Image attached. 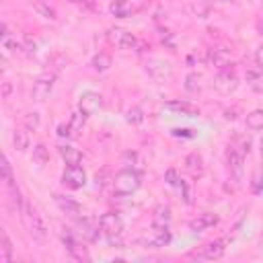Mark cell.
I'll use <instances>...</instances> for the list:
<instances>
[{"label":"cell","mask_w":263,"mask_h":263,"mask_svg":"<svg viewBox=\"0 0 263 263\" xmlns=\"http://www.w3.org/2000/svg\"><path fill=\"white\" fill-rule=\"evenodd\" d=\"M78 234L82 236V238H86V240H95L97 236H99V228L97 226H92L86 218H78Z\"/></svg>","instance_id":"603a6c76"},{"label":"cell","mask_w":263,"mask_h":263,"mask_svg":"<svg viewBox=\"0 0 263 263\" xmlns=\"http://www.w3.org/2000/svg\"><path fill=\"white\" fill-rule=\"evenodd\" d=\"M261 160H263V140H261Z\"/></svg>","instance_id":"c3c4849f"},{"label":"cell","mask_w":263,"mask_h":263,"mask_svg":"<svg viewBox=\"0 0 263 263\" xmlns=\"http://www.w3.org/2000/svg\"><path fill=\"white\" fill-rule=\"evenodd\" d=\"M210 60H212L214 66L220 70V68H224V66L228 64V53H226L224 49H214V51L210 53Z\"/></svg>","instance_id":"1f68e13d"},{"label":"cell","mask_w":263,"mask_h":263,"mask_svg":"<svg viewBox=\"0 0 263 263\" xmlns=\"http://www.w3.org/2000/svg\"><path fill=\"white\" fill-rule=\"evenodd\" d=\"M255 62H257V66L263 70V45L257 47V51H255Z\"/></svg>","instance_id":"7bdbcfd3"},{"label":"cell","mask_w":263,"mask_h":263,"mask_svg":"<svg viewBox=\"0 0 263 263\" xmlns=\"http://www.w3.org/2000/svg\"><path fill=\"white\" fill-rule=\"evenodd\" d=\"M90 66H92L95 72H105V70H109V66H111V55L105 53V51H99V53L92 58Z\"/></svg>","instance_id":"484cf974"},{"label":"cell","mask_w":263,"mask_h":263,"mask_svg":"<svg viewBox=\"0 0 263 263\" xmlns=\"http://www.w3.org/2000/svg\"><path fill=\"white\" fill-rule=\"evenodd\" d=\"M2 181H4V185H8V183L14 181L12 179V168H10V162H8L6 156H2Z\"/></svg>","instance_id":"836d02e7"},{"label":"cell","mask_w":263,"mask_h":263,"mask_svg":"<svg viewBox=\"0 0 263 263\" xmlns=\"http://www.w3.org/2000/svg\"><path fill=\"white\" fill-rule=\"evenodd\" d=\"M33 162L39 164V166H43V164L49 162V150H47L43 144H37V146L33 148Z\"/></svg>","instance_id":"f1b7e54d"},{"label":"cell","mask_w":263,"mask_h":263,"mask_svg":"<svg viewBox=\"0 0 263 263\" xmlns=\"http://www.w3.org/2000/svg\"><path fill=\"white\" fill-rule=\"evenodd\" d=\"M23 49H25V53H27V55H35V51H37V45H35V41H33V39H31L29 35L25 37V43H23Z\"/></svg>","instance_id":"f35d334b"},{"label":"cell","mask_w":263,"mask_h":263,"mask_svg":"<svg viewBox=\"0 0 263 263\" xmlns=\"http://www.w3.org/2000/svg\"><path fill=\"white\" fill-rule=\"evenodd\" d=\"M109 12L117 18H127L134 14V8L129 4V0H111L109 4Z\"/></svg>","instance_id":"d6986e66"},{"label":"cell","mask_w":263,"mask_h":263,"mask_svg":"<svg viewBox=\"0 0 263 263\" xmlns=\"http://www.w3.org/2000/svg\"><path fill=\"white\" fill-rule=\"evenodd\" d=\"M62 2L78 4V6H84V8H92V6H95V0H62Z\"/></svg>","instance_id":"b9f144b4"},{"label":"cell","mask_w":263,"mask_h":263,"mask_svg":"<svg viewBox=\"0 0 263 263\" xmlns=\"http://www.w3.org/2000/svg\"><path fill=\"white\" fill-rule=\"evenodd\" d=\"M51 64H53V72L58 74V72H60V70H62V68H64L66 64H68V58H64L62 53H58V55H55V58L51 60Z\"/></svg>","instance_id":"ab89813d"},{"label":"cell","mask_w":263,"mask_h":263,"mask_svg":"<svg viewBox=\"0 0 263 263\" xmlns=\"http://www.w3.org/2000/svg\"><path fill=\"white\" fill-rule=\"evenodd\" d=\"M226 162H228V171H230V177L234 181H242V162H245V156L234 148V146H228L226 150Z\"/></svg>","instance_id":"8fae6325"},{"label":"cell","mask_w":263,"mask_h":263,"mask_svg":"<svg viewBox=\"0 0 263 263\" xmlns=\"http://www.w3.org/2000/svg\"><path fill=\"white\" fill-rule=\"evenodd\" d=\"M257 183H255V191H261V183H263V179H261V175H257V179H255Z\"/></svg>","instance_id":"bcb514c9"},{"label":"cell","mask_w":263,"mask_h":263,"mask_svg":"<svg viewBox=\"0 0 263 263\" xmlns=\"http://www.w3.org/2000/svg\"><path fill=\"white\" fill-rule=\"evenodd\" d=\"M23 125L29 129V132H35L39 127V113H25L23 115Z\"/></svg>","instance_id":"d6a6232c"},{"label":"cell","mask_w":263,"mask_h":263,"mask_svg":"<svg viewBox=\"0 0 263 263\" xmlns=\"http://www.w3.org/2000/svg\"><path fill=\"white\" fill-rule=\"evenodd\" d=\"M173 136H185V138H191L193 134L189 129H173Z\"/></svg>","instance_id":"ee69618b"},{"label":"cell","mask_w":263,"mask_h":263,"mask_svg":"<svg viewBox=\"0 0 263 263\" xmlns=\"http://www.w3.org/2000/svg\"><path fill=\"white\" fill-rule=\"evenodd\" d=\"M107 41H109L113 47L123 49V51L136 49L138 43H140L134 33H129V31H125V29H121V27H111V29L107 31Z\"/></svg>","instance_id":"277c9868"},{"label":"cell","mask_w":263,"mask_h":263,"mask_svg":"<svg viewBox=\"0 0 263 263\" xmlns=\"http://www.w3.org/2000/svg\"><path fill=\"white\" fill-rule=\"evenodd\" d=\"M127 121H129V123H142V121H144V115H142V111H140L138 107L129 109V111H127Z\"/></svg>","instance_id":"74e56055"},{"label":"cell","mask_w":263,"mask_h":263,"mask_svg":"<svg viewBox=\"0 0 263 263\" xmlns=\"http://www.w3.org/2000/svg\"><path fill=\"white\" fill-rule=\"evenodd\" d=\"M224 251H226L224 240H222V238H218V240H210V242H205V245L201 247V251H199V253H195V257L214 261V259H220V257L224 255Z\"/></svg>","instance_id":"5bb4252c"},{"label":"cell","mask_w":263,"mask_h":263,"mask_svg":"<svg viewBox=\"0 0 263 263\" xmlns=\"http://www.w3.org/2000/svg\"><path fill=\"white\" fill-rule=\"evenodd\" d=\"M171 238H173V234H171L168 226H158V224H154V226L148 230V234L144 236V242H146L150 249H160V247H166V245L171 242Z\"/></svg>","instance_id":"52a82bcc"},{"label":"cell","mask_w":263,"mask_h":263,"mask_svg":"<svg viewBox=\"0 0 263 263\" xmlns=\"http://www.w3.org/2000/svg\"><path fill=\"white\" fill-rule=\"evenodd\" d=\"M146 74L156 82H166L173 78V68H171V64H166L162 60H148L146 62Z\"/></svg>","instance_id":"ba28073f"},{"label":"cell","mask_w":263,"mask_h":263,"mask_svg":"<svg viewBox=\"0 0 263 263\" xmlns=\"http://www.w3.org/2000/svg\"><path fill=\"white\" fill-rule=\"evenodd\" d=\"M53 82H55V72H45L41 74L35 82H33V88H31V99L35 103H43L45 99H49L51 90H53Z\"/></svg>","instance_id":"8992f818"},{"label":"cell","mask_w":263,"mask_h":263,"mask_svg":"<svg viewBox=\"0 0 263 263\" xmlns=\"http://www.w3.org/2000/svg\"><path fill=\"white\" fill-rule=\"evenodd\" d=\"M99 228H101V232L109 238V242L115 245V242H119V238H121V234H123V220H121L119 214L107 212V214H103V216L99 218Z\"/></svg>","instance_id":"3957f363"},{"label":"cell","mask_w":263,"mask_h":263,"mask_svg":"<svg viewBox=\"0 0 263 263\" xmlns=\"http://www.w3.org/2000/svg\"><path fill=\"white\" fill-rule=\"evenodd\" d=\"M62 183L68 189H80V187H84L86 185V173H84V168L78 166V164L66 166V171L62 175Z\"/></svg>","instance_id":"30bf717a"},{"label":"cell","mask_w":263,"mask_h":263,"mask_svg":"<svg viewBox=\"0 0 263 263\" xmlns=\"http://www.w3.org/2000/svg\"><path fill=\"white\" fill-rule=\"evenodd\" d=\"M185 80H187V82H185V88H187L189 92L199 90V76H197V74H189Z\"/></svg>","instance_id":"8d00e7d4"},{"label":"cell","mask_w":263,"mask_h":263,"mask_svg":"<svg viewBox=\"0 0 263 263\" xmlns=\"http://www.w3.org/2000/svg\"><path fill=\"white\" fill-rule=\"evenodd\" d=\"M179 189H181V197L185 199V203H187V205H191V203H193V193H191V187H189V183L181 179V183H179Z\"/></svg>","instance_id":"e575fe53"},{"label":"cell","mask_w":263,"mask_h":263,"mask_svg":"<svg viewBox=\"0 0 263 263\" xmlns=\"http://www.w3.org/2000/svg\"><path fill=\"white\" fill-rule=\"evenodd\" d=\"M164 109L175 113V115H185V117H197L199 115V109L191 103H185V101H171L164 105Z\"/></svg>","instance_id":"9a60e30c"},{"label":"cell","mask_w":263,"mask_h":263,"mask_svg":"<svg viewBox=\"0 0 263 263\" xmlns=\"http://www.w3.org/2000/svg\"><path fill=\"white\" fill-rule=\"evenodd\" d=\"M257 31H259V35H263V21L257 23Z\"/></svg>","instance_id":"7dc6e473"},{"label":"cell","mask_w":263,"mask_h":263,"mask_svg":"<svg viewBox=\"0 0 263 263\" xmlns=\"http://www.w3.org/2000/svg\"><path fill=\"white\" fill-rule=\"evenodd\" d=\"M8 95H10V82H2V97L8 99Z\"/></svg>","instance_id":"f6af8a7d"},{"label":"cell","mask_w":263,"mask_h":263,"mask_svg":"<svg viewBox=\"0 0 263 263\" xmlns=\"http://www.w3.org/2000/svg\"><path fill=\"white\" fill-rule=\"evenodd\" d=\"M218 214H214V212H201V214H197L193 220H191V230H208V228H214L216 224H218Z\"/></svg>","instance_id":"2e32d148"},{"label":"cell","mask_w":263,"mask_h":263,"mask_svg":"<svg viewBox=\"0 0 263 263\" xmlns=\"http://www.w3.org/2000/svg\"><path fill=\"white\" fill-rule=\"evenodd\" d=\"M62 242H64V247H66V251L70 253L72 259H76V261H88L90 259L86 247H82L70 232H62Z\"/></svg>","instance_id":"7c38bea8"},{"label":"cell","mask_w":263,"mask_h":263,"mask_svg":"<svg viewBox=\"0 0 263 263\" xmlns=\"http://www.w3.org/2000/svg\"><path fill=\"white\" fill-rule=\"evenodd\" d=\"M230 146H234V148L245 156V154H249V150H251V138L245 136V134H236Z\"/></svg>","instance_id":"83f0119b"},{"label":"cell","mask_w":263,"mask_h":263,"mask_svg":"<svg viewBox=\"0 0 263 263\" xmlns=\"http://www.w3.org/2000/svg\"><path fill=\"white\" fill-rule=\"evenodd\" d=\"M101 107H103V97H101L99 92L86 90V92H82L80 99H78V111H80L82 115H86V117L95 115Z\"/></svg>","instance_id":"9c48e42d"},{"label":"cell","mask_w":263,"mask_h":263,"mask_svg":"<svg viewBox=\"0 0 263 263\" xmlns=\"http://www.w3.org/2000/svg\"><path fill=\"white\" fill-rule=\"evenodd\" d=\"M140 185H142V179L132 168H123L113 177V191L117 195H132L140 189Z\"/></svg>","instance_id":"7a4b0ae2"},{"label":"cell","mask_w":263,"mask_h":263,"mask_svg":"<svg viewBox=\"0 0 263 263\" xmlns=\"http://www.w3.org/2000/svg\"><path fill=\"white\" fill-rule=\"evenodd\" d=\"M168 222H171V208L168 205H156L154 214H152V224L168 226Z\"/></svg>","instance_id":"cb8c5ba5"},{"label":"cell","mask_w":263,"mask_h":263,"mask_svg":"<svg viewBox=\"0 0 263 263\" xmlns=\"http://www.w3.org/2000/svg\"><path fill=\"white\" fill-rule=\"evenodd\" d=\"M247 82H249V86L255 90V92H259V95H263V70L257 66V70H249L247 72Z\"/></svg>","instance_id":"7402d4cb"},{"label":"cell","mask_w":263,"mask_h":263,"mask_svg":"<svg viewBox=\"0 0 263 263\" xmlns=\"http://www.w3.org/2000/svg\"><path fill=\"white\" fill-rule=\"evenodd\" d=\"M58 136H62V138H72L70 125H68V123H60V125H58Z\"/></svg>","instance_id":"60d3db41"},{"label":"cell","mask_w":263,"mask_h":263,"mask_svg":"<svg viewBox=\"0 0 263 263\" xmlns=\"http://www.w3.org/2000/svg\"><path fill=\"white\" fill-rule=\"evenodd\" d=\"M21 218H23V224H25L27 234H29L35 242L43 245V242L47 240V226H45L43 216L39 214V210H37V205H35L33 201H25L23 212H21Z\"/></svg>","instance_id":"6da1fadb"},{"label":"cell","mask_w":263,"mask_h":263,"mask_svg":"<svg viewBox=\"0 0 263 263\" xmlns=\"http://www.w3.org/2000/svg\"><path fill=\"white\" fill-rule=\"evenodd\" d=\"M27 132H29L27 127H18V129L12 132V146H14V150L23 152V150L29 148V134Z\"/></svg>","instance_id":"44dd1931"},{"label":"cell","mask_w":263,"mask_h":263,"mask_svg":"<svg viewBox=\"0 0 263 263\" xmlns=\"http://www.w3.org/2000/svg\"><path fill=\"white\" fill-rule=\"evenodd\" d=\"M245 123H247V127H251V129H263V109L251 111V113L247 115Z\"/></svg>","instance_id":"4316f807"},{"label":"cell","mask_w":263,"mask_h":263,"mask_svg":"<svg viewBox=\"0 0 263 263\" xmlns=\"http://www.w3.org/2000/svg\"><path fill=\"white\" fill-rule=\"evenodd\" d=\"M214 86L216 90L224 92V95H230L236 86H238V78H236V70H234V64H226L224 68L218 70L216 78H214Z\"/></svg>","instance_id":"5b68a950"},{"label":"cell","mask_w":263,"mask_h":263,"mask_svg":"<svg viewBox=\"0 0 263 263\" xmlns=\"http://www.w3.org/2000/svg\"><path fill=\"white\" fill-rule=\"evenodd\" d=\"M6 193H8V201H10V208L14 210V212H23V205H25V197L21 195V191H18V187H16V183L12 181V183H8L6 185Z\"/></svg>","instance_id":"ac0fdd59"},{"label":"cell","mask_w":263,"mask_h":263,"mask_svg":"<svg viewBox=\"0 0 263 263\" xmlns=\"http://www.w3.org/2000/svg\"><path fill=\"white\" fill-rule=\"evenodd\" d=\"M164 181H166L171 187H179V183H181V177H179V173H177L175 168H168V171L164 173Z\"/></svg>","instance_id":"d590c367"},{"label":"cell","mask_w":263,"mask_h":263,"mask_svg":"<svg viewBox=\"0 0 263 263\" xmlns=\"http://www.w3.org/2000/svg\"><path fill=\"white\" fill-rule=\"evenodd\" d=\"M33 10H35L39 16H43V18H49V21H55V18H58L53 6H49L45 0H35V2H33Z\"/></svg>","instance_id":"d4e9b609"},{"label":"cell","mask_w":263,"mask_h":263,"mask_svg":"<svg viewBox=\"0 0 263 263\" xmlns=\"http://www.w3.org/2000/svg\"><path fill=\"white\" fill-rule=\"evenodd\" d=\"M0 251H2L0 261H2V263H8V261L12 259V242H10L8 234H6V230H2V247H0Z\"/></svg>","instance_id":"f546056e"},{"label":"cell","mask_w":263,"mask_h":263,"mask_svg":"<svg viewBox=\"0 0 263 263\" xmlns=\"http://www.w3.org/2000/svg\"><path fill=\"white\" fill-rule=\"evenodd\" d=\"M84 119H86V115H82L80 111L78 113H72V117H70V132H72V138L78 134V132H82V127H84Z\"/></svg>","instance_id":"4dcf8cb0"},{"label":"cell","mask_w":263,"mask_h":263,"mask_svg":"<svg viewBox=\"0 0 263 263\" xmlns=\"http://www.w3.org/2000/svg\"><path fill=\"white\" fill-rule=\"evenodd\" d=\"M58 152H60V156L64 158V162L68 164V166H74V164H80L82 162V152L78 150V148H74V146H58Z\"/></svg>","instance_id":"e0dca14e"},{"label":"cell","mask_w":263,"mask_h":263,"mask_svg":"<svg viewBox=\"0 0 263 263\" xmlns=\"http://www.w3.org/2000/svg\"><path fill=\"white\" fill-rule=\"evenodd\" d=\"M53 201H55V205H58L68 218H74V220L82 218V208H80V203L74 201L72 197H66V195L55 193V195H53Z\"/></svg>","instance_id":"4fadbf2b"},{"label":"cell","mask_w":263,"mask_h":263,"mask_svg":"<svg viewBox=\"0 0 263 263\" xmlns=\"http://www.w3.org/2000/svg\"><path fill=\"white\" fill-rule=\"evenodd\" d=\"M185 168H187V173H189L191 177H201V175H203V160H201V156H199L197 152L187 154V158H185Z\"/></svg>","instance_id":"ffe728a7"}]
</instances>
